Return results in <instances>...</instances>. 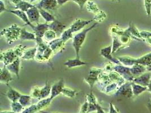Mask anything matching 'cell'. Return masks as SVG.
Listing matches in <instances>:
<instances>
[{"label":"cell","instance_id":"1","mask_svg":"<svg viewBox=\"0 0 151 113\" xmlns=\"http://www.w3.org/2000/svg\"><path fill=\"white\" fill-rule=\"evenodd\" d=\"M98 24V22H96L95 24H93L92 26L89 27L88 28H85L82 31L80 32L78 34L74 36L73 37V47L76 51V58H79V52L81 49L82 46L84 42L86 37L87 33L92 30V29L95 28L97 25Z\"/></svg>","mask_w":151,"mask_h":113},{"label":"cell","instance_id":"2","mask_svg":"<svg viewBox=\"0 0 151 113\" xmlns=\"http://www.w3.org/2000/svg\"><path fill=\"white\" fill-rule=\"evenodd\" d=\"M21 28H19L16 24H12L10 27L4 29L1 32V36H4L6 37L9 44L17 40L21 34Z\"/></svg>","mask_w":151,"mask_h":113},{"label":"cell","instance_id":"3","mask_svg":"<svg viewBox=\"0 0 151 113\" xmlns=\"http://www.w3.org/2000/svg\"><path fill=\"white\" fill-rule=\"evenodd\" d=\"M19 57L16 54L14 49L8 50L1 54V60L4 62L5 66L12 64Z\"/></svg>","mask_w":151,"mask_h":113},{"label":"cell","instance_id":"4","mask_svg":"<svg viewBox=\"0 0 151 113\" xmlns=\"http://www.w3.org/2000/svg\"><path fill=\"white\" fill-rule=\"evenodd\" d=\"M101 69L92 68L89 72V74L85 78L86 82L89 84L91 88H92L95 83L98 80L99 76L101 74Z\"/></svg>","mask_w":151,"mask_h":113},{"label":"cell","instance_id":"5","mask_svg":"<svg viewBox=\"0 0 151 113\" xmlns=\"http://www.w3.org/2000/svg\"><path fill=\"white\" fill-rule=\"evenodd\" d=\"M93 18L91 20H83L81 19H76L73 23L70 26V28L71 29L73 33L78 32L86 26L89 24L91 22L93 21Z\"/></svg>","mask_w":151,"mask_h":113},{"label":"cell","instance_id":"6","mask_svg":"<svg viewBox=\"0 0 151 113\" xmlns=\"http://www.w3.org/2000/svg\"><path fill=\"white\" fill-rule=\"evenodd\" d=\"M49 26L47 23L44 24H37L35 26L34 31L36 35V41H39L42 40V38L44 37L45 33L49 30Z\"/></svg>","mask_w":151,"mask_h":113},{"label":"cell","instance_id":"7","mask_svg":"<svg viewBox=\"0 0 151 113\" xmlns=\"http://www.w3.org/2000/svg\"><path fill=\"white\" fill-rule=\"evenodd\" d=\"M26 14L27 15L28 18L31 23H36L37 24H39V19L41 15L40 13L39 9L36 6L29 9L26 11Z\"/></svg>","mask_w":151,"mask_h":113},{"label":"cell","instance_id":"8","mask_svg":"<svg viewBox=\"0 0 151 113\" xmlns=\"http://www.w3.org/2000/svg\"><path fill=\"white\" fill-rule=\"evenodd\" d=\"M57 0H41V1L36 5L38 9H42L49 11L54 10L57 6Z\"/></svg>","mask_w":151,"mask_h":113},{"label":"cell","instance_id":"9","mask_svg":"<svg viewBox=\"0 0 151 113\" xmlns=\"http://www.w3.org/2000/svg\"><path fill=\"white\" fill-rule=\"evenodd\" d=\"M7 11L17 15L18 17H19L21 19V20H22L26 23V25L29 26L31 28H32L33 30L34 29L35 26L32 24V23H31V21H29V20L28 18L27 15L26 14V12L20 10H7Z\"/></svg>","mask_w":151,"mask_h":113},{"label":"cell","instance_id":"10","mask_svg":"<svg viewBox=\"0 0 151 113\" xmlns=\"http://www.w3.org/2000/svg\"><path fill=\"white\" fill-rule=\"evenodd\" d=\"M64 88V82L63 80L61 79L58 82H57L55 84L52 86L51 93L50 98L52 100L55 97L58 96L62 93V90Z\"/></svg>","mask_w":151,"mask_h":113},{"label":"cell","instance_id":"11","mask_svg":"<svg viewBox=\"0 0 151 113\" xmlns=\"http://www.w3.org/2000/svg\"><path fill=\"white\" fill-rule=\"evenodd\" d=\"M49 29L53 31L57 35H61L63 32L65 31L64 29L66 27L65 24H63L62 23L55 20L52 22L50 24H49Z\"/></svg>","mask_w":151,"mask_h":113},{"label":"cell","instance_id":"12","mask_svg":"<svg viewBox=\"0 0 151 113\" xmlns=\"http://www.w3.org/2000/svg\"><path fill=\"white\" fill-rule=\"evenodd\" d=\"M13 80L10 71L8 70L6 67H4L1 70V82L8 85L9 83Z\"/></svg>","mask_w":151,"mask_h":113},{"label":"cell","instance_id":"13","mask_svg":"<svg viewBox=\"0 0 151 113\" xmlns=\"http://www.w3.org/2000/svg\"><path fill=\"white\" fill-rule=\"evenodd\" d=\"M64 45L65 42H63L60 38L55 39L49 42L48 46L53 51V53H55L57 52L62 49L64 47Z\"/></svg>","mask_w":151,"mask_h":113},{"label":"cell","instance_id":"14","mask_svg":"<svg viewBox=\"0 0 151 113\" xmlns=\"http://www.w3.org/2000/svg\"><path fill=\"white\" fill-rule=\"evenodd\" d=\"M7 85L10 88L9 90L6 93V96H7V98L9 99L10 101H11L12 102L18 101L19 99H20V97L22 96V94L19 92L17 91L13 88H12L10 85H9V84Z\"/></svg>","mask_w":151,"mask_h":113},{"label":"cell","instance_id":"15","mask_svg":"<svg viewBox=\"0 0 151 113\" xmlns=\"http://www.w3.org/2000/svg\"><path fill=\"white\" fill-rule=\"evenodd\" d=\"M19 65H20V59L18 58L15 59L13 62L6 66L7 70L15 74L17 77L19 78Z\"/></svg>","mask_w":151,"mask_h":113},{"label":"cell","instance_id":"16","mask_svg":"<svg viewBox=\"0 0 151 113\" xmlns=\"http://www.w3.org/2000/svg\"><path fill=\"white\" fill-rule=\"evenodd\" d=\"M87 63L84 62L80 59L79 58H76L73 59H69L66 62L64 63V65L66 66L68 68H74L76 67L81 66H84L86 64H87Z\"/></svg>","mask_w":151,"mask_h":113},{"label":"cell","instance_id":"17","mask_svg":"<svg viewBox=\"0 0 151 113\" xmlns=\"http://www.w3.org/2000/svg\"><path fill=\"white\" fill-rule=\"evenodd\" d=\"M22 40H36L35 34L27 32L24 28H21V34L19 37Z\"/></svg>","mask_w":151,"mask_h":113},{"label":"cell","instance_id":"18","mask_svg":"<svg viewBox=\"0 0 151 113\" xmlns=\"http://www.w3.org/2000/svg\"><path fill=\"white\" fill-rule=\"evenodd\" d=\"M37 50V49L36 48H31V49L26 50L24 51L22 58L24 60L34 59L36 55Z\"/></svg>","mask_w":151,"mask_h":113},{"label":"cell","instance_id":"19","mask_svg":"<svg viewBox=\"0 0 151 113\" xmlns=\"http://www.w3.org/2000/svg\"><path fill=\"white\" fill-rule=\"evenodd\" d=\"M51 89H52V86L48 84L47 82L46 85L42 88H40L39 99H42L48 97L50 93H51Z\"/></svg>","mask_w":151,"mask_h":113},{"label":"cell","instance_id":"20","mask_svg":"<svg viewBox=\"0 0 151 113\" xmlns=\"http://www.w3.org/2000/svg\"><path fill=\"white\" fill-rule=\"evenodd\" d=\"M16 10H20L26 12L31 7H34V5H32L30 3H28L26 1H24L23 0H21V2L15 6Z\"/></svg>","mask_w":151,"mask_h":113},{"label":"cell","instance_id":"21","mask_svg":"<svg viewBox=\"0 0 151 113\" xmlns=\"http://www.w3.org/2000/svg\"><path fill=\"white\" fill-rule=\"evenodd\" d=\"M40 11V13L41 16L47 22H53L55 21V18L53 15L50 14L48 11L42 9H39Z\"/></svg>","mask_w":151,"mask_h":113},{"label":"cell","instance_id":"22","mask_svg":"<svg viewBox=\"0 0 151 113\" xmlns=\"http://www.w3.org/2000/svg\"><path fill=\"white\" fill-rule=\"evenodd\" d=\"M111 46H109L105 48H104L103 49L101 50L100 51V54L101 56L109 59L111 61L116 62V61H117L116 60H115L114 59H113L111 56Z\"/></svg>","mask_w":151,"mask_h":113},{"label":"cell","instance_id":"23","mask_svg":"<svg viewBox=\"0 0 151 113\" xmlns=\"http://www.w3.org/2000/svg\"><path fill=\"white\" fill-rule=\"evenodd\" d=\"M32 97L27 95H22L21 96L20 99H19L18 101L21 105L23 107H26L30 105V102Z\"/></svg>","mask_w":151,"mask_h":113},{"label":"cell","instance_id":"24","mask_svg":"<svg viewBox=\"0 0 151 113\" xmlns=\"http://www.w3.org/2000/svg\"><path fill=\"white\" fill-rule=\"evenodd\" d=\"M73 33L71 31V29L69 28V29L65 30L63 32L60 38L62 41L65 43L68 40H69V39L73 38Z\"/></svg>","mask_w":151,"mask_h":113},{"label":"cell","instance_id":"25","mask_svg":"<svg viewBox=\"0 0 151 113\" xmlns=\"http://www.w3.org/2000/svg\"><path fill=\"white\" fill-rule=\"evenodd\" d=\"M87 9L89 12L95 13L96 14L98 13L99 12H100V11L99 10V9L97 6L96 4L93 1L87 2Z\"/></svg>","mask_w":151,"mask_h":113},{"label":"cell","instance_id":"26","mask_svg":"<svg viewBox=\"0 0 151 113\" xmlns=\"http://www.w3.org/2000/svg\"><path fill=\"white\" fill-rule=\"evenodd\" d=\"M56 36H57V34L53 31H52L51 29H49L45 33L43 37L44 38V39L46 41L50 42V41L55 40V39L56 37Z\"/></svg>","mask_w":151,"mask_h":113},{"label":"cell","instance_id":"27","mask_svg":"<svg viewBox=\"0 0 151 113\" xmlns=\"http://www.w3.org/2000/svg\"><path fill=\"white\" fill-rule=\"evenodd\" d=\"M11 107L12 109V111L14 113H19L23 110V106L21 105L19 102V101L12 102L11 104Z\"/></svg>","mask_w":151,"mask_h":113},{"label":"cell","instance_id":"28","mask_svg":"<svg viewBox=\"0 0 151 113\" xmlns=\"http://www.w3.org/2000/svg\"><path fill=\"white\" fill-rule=\"evenodd\" d=\"M37 112H40V109L37 104H34L28 107L27 109L21 113H35Z\"/></svg>","mask_w":151,"mask_h":113},{"label":"cell","instance_id":"29","mask_svg":"<svg viewBox=\"0 0 151 113\" xmlns=\"http://www.w3.org/2000/svg\"><path fill=\"white\" fill-rule=\"evenodd\" d=\"M61 93L63 94V95L68 97L73 98V97L76 96V92L75 91H74V90H72V89H70L69 88L64 87L63 90H62Z\"/></svg>","mask_w":151,"mask_h":113},{"label":"cell","instance_id":"30","mask_svg":"<svg viewBox=\"0 0 151 113\" xmlns=\"http://www.w3.org/2000/svg\"><path fill=\"white\" fill-rule=\"evenodd\" d=\"M106 17V14L103 11H100V12H99L98 13L96 14V16H95L93 19L96 20L97 21H99V22H101V21H103Z\"/></svg>","mask_w":151,"mask_h":113},{"label":"cell","instance_id":"31","mask_svg":"<svg viewBox=\"0 0 151 113\" xmlns=\"http://www.w3.org/2000/svg\"><path fill=\"white\" fill-rule=\"evenodd\" d=\"M87 101L90 104H95V105L97 104L96 97L93 95V94L92 92L87 94Z\"/></svg>","mask_w":151,"mask_h":113},{"label":"cell","instance_id":"32","mask_svg":"<svg viewBox=\"0 0 151 113\" xmlns=\"http://www.w3.org/2000/svg\"><path fill=\"white\" fill-rule=\"evenodd\" d=\"M40 93V88L38 87H35L32 91L31 96L34 98L39 99Z\"/></svg>","mask_w":151,"mask_h":113},{"label":"cell","instance_id":"33","mask_svg":"<svg viewBox=\"0 0 151 113\" xmlns=\"http://www.w3.org/2000/svg\"><path fill=\"white\" fill-rule=\"evenodd\" d=\"M88 104L89 103L87 101H86L81 107L79 113H87L88 109Z\"/></svg>","mask_w":151,"mask_h":113},{"label":"cell","instance_id":"34","mask_svg":"<svg viewBox=\"0 0 151 113\" xmlns=\"http://www.w3.org/2000/svg\"><path fill=\"white\" fill-rule=\"evenodd\" d=\"M145 6L148 15H150L151 11V2L150 0H145Z\"/></svg>","mask_w":151,"mask_h":113},{"label":"cell","instance_id":"35","mask_svg":"<svg viewBox=\"0 0 151 113\" xmlns=\"http://www.w3.org/2000/svg\"><path fill=\"white\" fill-rule=\"evenodd\" d=\"M73 1H74L80 7L81 9H83L84 5L87 3L88 0H73Z\"/></svg>","mask_w":151,"mask_h":113},{"label":"cell","instance_id":"36","mask_svg":"<svg viewBox=\"0 0 151 113\" xmlns=\"http://www.w3.org/2000/svg\"><path fill=\"white\" fill-rule=\"evenodd\" d=\"M96 110H97V104L95 105V104L89 103L87 113H92L95 111L96 112Z\"/></svg>","mask_w":151,"mask_h":113},{"label":"cell","instance_id":"37","mask_svg":"<svg viewBox=\"0 0 151 113\" xmlns=\"http://www.w3.org/2000/svg\"><path fill=\"white\" fill-rule=\"evenodd\" d=\"M0 14H2L5 11H7V9L5 7V4L2 0L0 1Z\"/></svg>","mask_w":151,"mask_h":113},{"label":"cell","instance_id":"38","mask_svg":"<svg viewBox=\"0 0 151 113\" xmlns=\"http://www.w3.org/2000/svg\"><path fill=\"white\" fill-rule=\"evenodd\" d=\"M109 113H118V112L117 110L116 109L114 105L110 103V111H109Z\"/></svg>","mask_w":151,"mask_h":113},{"label":"cell","instance_id":"39","mask_svg":"<svg viewBox=\"0 0 151 113\" xmlns=\"http://www.w3.org/2000/svg\"><path fill=\"white\" fill-rule=\"evenodd\" d=\"M96 113H105L104 112L103 109L102 107L100 106L98 104H97V110H96Z\"/></svg>","mask_w":151,"mask_h":113},{"label":"cell","instance_id":"40","mask_svg":"<svg viewBox=\"0 0 151 113\" xmlns=\"http://www.w3.org/2000/svg\"><path fill=\"white\" fill-rule=\"evenodd\" d=\"M70 0H57L58 5L59 6H62L63 4H65V3H66L68 1H69Z\"/></svg>","mask_w":151,"mask_h":113},{"label":"cell","instance_id":"41","mask_svg":"<svg viewBox=\"0 0 151 113\" xmlns=\"http://www.w3.org/2000/svg\"><path fill=\"white\" fill-rule=\"evenodd\" d=\"M148 107L150 110V112H151V99H150V101H148Z\"/></svg>","mask_w":151,"mask_h":113},{"label":"cell","instance_id":"42","mask_svg":"<svg viewBox=\"0 0 151 113\" xmlns=\"http://www.w3.org/2000/svg\"><path fill=\"white\" fill-rule=\"evenodd\" d=\"M1 113H15L14 112H9V111H5V112H1Z\"/></svg>","mask_w":151,"mask_h":113},{"label":"cell","instance_id":"43","mask_svg":"<svg viewBox=\"0 0 151 113\" xmlns=\"http://www.w3.org/2000/svg\"><path fill=\"white\" fill-rule=\"evenodd\" d=\"M40 113H49V112H44V111H40Z\"/></svg>","mask_w":151,"mask_h":113},{"label":"cell","instance_id":"44","mask_svg":"<svg viewBox=\"0 0 151 113\" xmlns=\"http://www.w3.org/2000/svg\"><path fill=\"white\" fill-rule=\"evenodd\" d=\"M36 1H37V0H30V2H34Z\"/></svg>","mask_w":151,"mask_h":113}]
</instances>
